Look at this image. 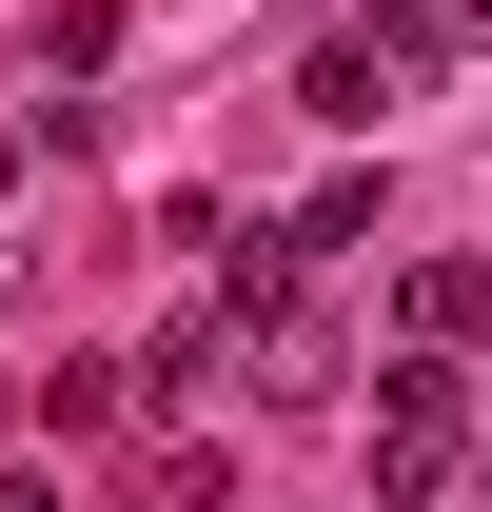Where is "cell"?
Here are the masks:
<instances>
[{"mask_svg":"<svg viewBox=\"0 0 492 512\" xmlns=\"http://www.w3.org/2000/svg\"><path fill=\"white\" fill-rule=\"evenodd\" d=\"M414 79H433V20H414V0H374V20H335V40H315V60H296V119H335V138H374V119H394V99H414Z\"/></svg>","mask_w":492,"mask_h":512,"instance_id":"6da1fadb","label":"cell"},{"mask_svg":"<svg viewBox=\"0 0 492 512\" xmlns=\"http://www.w3.org/2000/svg\"><path fill=\"white\" fill-rule=\"evenodd\" d=\"M453 473H473V394L433 375V355L374 375V493H453Z\"/></svg>","mask_w":492,"mask_h":512,"instance_id":"7a4b0ae2","label":"cell"},{"mask_svg":"<svg viewBox=\"0 0 492 512\" xmlns=\"http://www.w3.org/2000/svg\"><path fill=\"white\" fill-rule=\"evenodd\" d=\"M256 394L315 414V394H335V316H256Z\"/></svg>","mask_w":492,"mask_h":512,"instance_id":"3957f363","label":"cell"},{"mask_svg":"<svg viewBox=\"0 0 492 512\" xmlns=\"http://www.w3.org/2000/svg\"><path fill=\"white\" fill-rule=\"evenodd\" d=\"M414 316H433V335H492V256H433V276H414Z\"/></svg>","mask_w":492,"mask_h":512,"instance_id":"277c9868","label":"cell"},{"mask_svg":"<svg viewBox=\"0 0 492 512\" xmlns=\"http://www.w3.org/2000/svg\"><path fill=\"white\" fill-rule=\"evenodd\" d=\"M0 512H60V473H0Z\"/></svg>","mask_w":492,"mask_h":512,"instance_id":"5b68a950","label":"cell"}]
</instances>
